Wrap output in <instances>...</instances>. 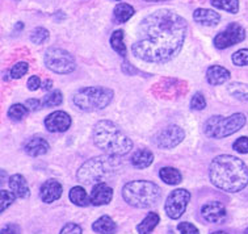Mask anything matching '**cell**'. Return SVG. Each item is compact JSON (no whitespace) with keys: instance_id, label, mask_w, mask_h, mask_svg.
<instances>
[{"instance_id":"f6af8a7d","label":"cell","mask_w":248,"mask_h":234,"mask_svg":"<svg viewBox=\"0 0 248 234\" xmlns=\"http://www.w3.org/2000/svg\"><path fill=\"white\" fill-rule=\"evenodd\" d=\"M244 233H246V234H248V228H247V229H246V232H244Z\"/></svg>"},{"instance_id":"d4e9b609","label":"cell","mask_w":248,"mask_h":234,"mask_svg":"<svg viewBox=\"0 0 248 234\" xmlns=\"http://www.w3.org/2000/svg\"><path fill=\"white\" fill-rule=\"evenodd\" d=\"M110 45H112L113 50L117 51V54H120L121 57H125L127 53L126 46L124 44V31L118 29V31H114L110 36Z\"/></svg>"},{"instance_id":"52a82bcc","label":"cell","mask_w":248,"mask_h":234,"mask_svg":"<svg viewBox=\"0 0 248 234\" xmlns=\"http://www.w3.org/2000/svg\"><path fill=\"white\" fill-rule=\"evenodd\" d=\"M246 121L247 118L243 113H234L229 117L213 116L203 124V132L212 138H225L239 132Z\"/></svg>"},{"instance_id":"5bb4252c","label":"cell","mask_w":248,"mask_h":234,"mask_svg":"<svg viewBox=\"0 0 248 234\" xmlns=\"http://www.w3.org/2000/svg\"><path fill=\"white\" fill-rule=\"evenodd\" d=\"M62 192H63V188H62V184L59 183L58 180H46L41 187V200L46 204L53 203V201H57L62 196Z\"/></svg>"},{"instance_id":"4316f807","label":"cell","mask_w":248,"mask_h":234,"mask_svg":"<svg viewBox=\"0 0 248 234\" xmlns=\"http://www.w3.org/2000/svg\"><path fill=\"white\" fill-rule=\"evenodd\" d=\"M210 3L216 8L226 11L229 14H238L239 11V0H210Z\"/></svg>"},{"instance_id":"ba28073f","label":"cell","mask_w":248,"mask_h":234,"mask_svg":"<svg viewBox=\"0 0 248 234\" xmlns=\"http://www.w3.org/2000/svg\"><path fill=\"white\" fill-rule=\"evenodd\" d=\"M46 67L57 74H70L75 70V58L67 50L61 48H50L44 55Z\"/></svg>"},{"instance_id":"d590c367","label":"cell","mask_w":248,"mask_h":234,"mask_svg":"<svg viewBox=\"0 0 248 234\" xmlns=\"http://www.w3.org/2000/svg\"><path fill=\"white\" fill-rule=\"evenodd\" d=\"M234 150L240 154H248V137H240L232 145Z\"/></svg>"},{"instance_id":"b9f144b4","label":"cell","mask_w":248,"mask_h":234,"mask_svg":"<svg viewBox=\"0 0 248 234\" xmlns=\"http://www.w3.org/2000/svg\"><path fill=\"white\" fill-rule=\"evenodd\" d=\"M42 88H44V90H46V91H49V90H51V88H53V82L51 81H45L44 82V83H42Z\"/></svg>"},{"instance_id":"ee69618b","label":"cell","mask_w":248,"mask_h":234,"mask_svg":"<svg viewBox=\"0 0 248 234\" xmlns=\"http://www.w3.org/2000/svg\"><path fill=\"white\" fill-rule=\"evenodd\" d=\"M212 234H229V233H226V232H214V233Z\"/></svg>"},{"instance_id":"30bf717a","label":"cell","mask_w":248,"mask_h":234,"mask_svg":"<svg viewBox=\"0 0 248 234\" xmlns=\"http://www.w3.org/2000/svg\"><path fill=\"white\" fill-rule=\"evenodd\" d=\"M246 38V31L244 28L238 23H231L227 25L225 31L218 33L214 38V46L217 49L223 50L239 44Z\"/></svg>"},{"instance_id":"1f68e13d","label":"cell","mask_w":248,"mask_h":234,"mask_svg":"<svg viewBox=\"0 0 248 234\" xmlns=\"http://www.w3.org/2000/svg\"><path fill=\"white\" fill-rule=\"evenodd\" d=\"M28 70H29V65L27 62H17L9 70V77L12 79H20L27 74Z\"/></svg>"},{"instance_id":"d6986e66","label":"cell","mask_w":248,"mask_h":234,"mask_svg":"<svg viewBox=\"0 0 248 234\" xmlns=\"http://www.w3.org/2000/svg\"><path fill=\"white\" fill-rule=\"evenodd\" d=\"M9 188L12 189V192L16 195V198L27 199L29 196V187H28L27 180L24 179L23 175L20 174H15L9 178Z\"/></svg>"},{"instance_id":"cb8c5ba5","label":"cell","mask_w":248,"mask_h":234,"mask_svg":"<svg viewBox=\"0 0 248 234\" xmlns=\"http://www.w3.org/2000/svg\"><path fill=\"white\" fill-rule=\"evenodd\" d=\"M159 176L160 179L170 185H176L179 184L183 179L180 171L175 168V167H163L162 170L159 171Z\"/></svg>"},{"instance_id":"ac0fdd59","label":"cell","mask_w":248,"mask_h":234,"mask_svg":"<svg viewBox=\"0 0 248 234\" xmlns=\"http://www.w3.org/2000/svg\"><path fill=\"white\" fill-rule=\"evenodd\" d=\"M24 150L31 157H40L49 151V144H47V141L41 137H33L24 145Z\"/></svg>"},{"instance_id":"e0dca14e","label":"cell","mask_w":248,"mask_h":234,"mask_svg":"<svg viewBox=\"0 0 248 234\" xmlns=\"http://www.w3.org/2000/svg\"><path fill=\"white\" fill-rule=\"evenodd\" d=\"M230 79V71L222 66H210L206 71V81L212 86H219Z\"/></svg>"},{"instance_id":"74e56055","label":"cell","mask_w":248,"mask_h":234,"mask_svg":"<svg viewBox=\"0 0 248 234\" xmlns=\"http://www.w3.org/2000/svg\"><path fill=\"white\" fill-rule=\"evenodd\" d=\"M59 234H81V228L75 222H68L62 228Z\"/></svg>"},{"instance_id":"44dd1931","label":"cell","mask_w":248,"mask_h":234,"mask_svg":"<svg viewBox=\"0 0 248 234\" xmlns=\"http://www.w3.org/2000/svg\"><path fill=\"white\" fill-rule=\"evenodd\" d=\"M92 229L100 234H114L117 232V224L109 216H101L93 222Z\"/></svg>"},{"instance_id":"83f0119b","label":"cell","mask_w":248,"mask_h":234,"mask_svg":"<svg viewBox=\"0 0 248 234\" xmlns=\"http://www.w3.org/2000/svg\"><path fill=\"white\" fill-rule=\"evenodd\" d=\"M229 92L238 100L248 101V84H243V83H231L230 86H229Z\"/></svg>"},{"instance_id":"f546056e","label":"cell","mask_w":248,"mask_h":234,"mask_svg":"<svg viewBox=\"0 0 248 234\" xmlns=\"http://www.w3.org/2000/svg\"><path fill=\"white\" fill-rule=\"evenodd\" d=\"M62 101H63V96H62V92L58 90H55V91H53V92L47 94L45 98H44V100H42L44 107H46V108L58 107V105H61V104H62Z\"/></svg>"},{"instance_id":"f35d334b","label":"cell","mask_w":248,"mask_h":234,"mask_svg":"<svg viewBox=\"0 0 248 234\" xmlns=\"http://www.w3.org/2000/svg\"><path fill=\"white\" fill-rule=\"evenodd\" d=\"M1 234H21V229L16 224H8L1 229Z\"/></svg>"},{"instance_id":"e575fe53","label":"cell","mask_w":248,"mask_h":234,"mask_svg":"<svg viewBox=\"0 0 248 234\" xmlns=\"http://www.w3.org/2000/svg\"><path fill=\"white\" fill-rule=\"evenodd\" d=\"M15 198H16V195L14 192L7 191V189H1V204H0L1 212H4L11 204L14 203Z\"/></svg>"},{"instance_id":"5b68a950","label":"cell","mask_w":248,"mask_h":234,"mask_svg":"<svg viewBox=\"0 0 248 234\" xmlns=\"http://www.w3.org/2000/svg\"><path fill=\"white\" fill-rule=\"evenodd\" d=\"M113 99V91L107 87H84L78 90L72 101L83 112H96L108 107Z\"/></svg>"},{"instance_id":"7402d4cb","label":"cell","mask_w":248,"mask_h":234,"mask_svg":"<svg viewBox=\"0 0 248 234\" xmlns=\"http://www.w3.org/2000/svg\"><path fill=\"white\" fill-rule=\"evenodd\" d=\"M159 221H160V217H159L158 213L150 212L149 215L142 220V222H140V225L137 226V232H138V234H150L156 228Z\"/></svg>"},{"instance_id":"7a4b0ae2","label":"cell","mask_w":248,"mask_h":234,"mask_svg":"<svg viewBox=\"0 0 248 234\" xmlns=\"http://www.w3.org/2000/svg\"><path fill=\"white\" fill-rule=\"evenodd\" d=\"M209 176L217 188L235 194L247 187L248 167L239 158L223 154L213 159Z\"/></svg>"},{"instance_id":"277c9868","label":"cell","mask_w":248,"mask_h":234,"mask_svg":"<svg viewBox=\"0 0 248 234\" xmlns=\"http://www.w3.org/2000/svg\"><path fill=\"white\" fill-rule=\"evenodd\" d=\"M162 189L149 180H134L122 188L124 200L134 208H151L156 205Z\"/></svg>"},{"instance_id":"3957f363","label":"cell","mask_w":248,"mask_h":234,"mask_svg":"<svg viewBox=\"0 0 248 234\" xmlns=\"http://www.w3.org/2000/svg\"><path fill=\"white\" fill-rule=\"evenodd\" d=\"M93 142L104 153L113 157L126 155L133 149V141L114 122L101 120L93 128Z\"/></svg>"},{"instance_id":"60d3db41","label":"cell","mask_w":248,"mask_h":234,"mask_svg":"<svg viewBox=\"0 0 248 234\" xmlns=\"http://www.w3.org/2000/svg\"><path fill=\"white\" fill-rule=\"evenodd\" d=\"M25 105H27V108L29 109V111H38V109H41V107L44 105V103L37 99H29L27 100Z\"/></svg>"},{"instance_id":"6da1fadb","label":"cell","mask_w":248,"mask_h":234,"mask_svg":"<svg viewBox=\"0 0 248 234\" xmlns=\"http://www.w3.org/2000/svg\"><path fill=\"white\" fill-rule=\"evenodd\" d=\"M186 29L188 24L180 15L170 9H158L140 21L131 51L144 62H168L183 48Z\"/></svg>"},{"instance_id":"8992f818","label":"cell","mask_w":248,"mask_h":234,"mask_svg":"<svg viewBox=\"0 0 248 234\" xmlns=\"http://www.w3.org/2000/svg\"><path fill=\"white\" fill-rule=\"evenodd\" d=\"M117 170V157L107 155V157L91 158L90 161L83 163L77 178L79 182L83 183H93V182H101L113 172Z\"/></svg>"},{"instance_id":"484cf974","label":"cell","mask_w":248,"mask_h":234,"mask_svg":"<svg viewBox=\"0 0 248 234\" xmlns=\"http://www.w3.org/2000/svg\"><path fill=\"white\" fill-rule=\"evenodd\" d=\"M133 15H134V8L126 3H120L114 8V18L117 20V23H126Z\"/></svg>"},{"instance_id":"ab89813d","label":"cell","mask_w":248,"mask_h":234,"mask_svg":"<svg viewBox=\"0 0 248 234\" xmlns=\"http://www.w3.org/2000/svg\"><path fill=\"white\" fill-rule=\"evenodd\" d=\"M41 86H42V84H41L40 78L37 77V75H33V77H31L28 79V88L31 91L38 90Z\"/></svg>"},{"instance_id":"9a60e30c","label":"cell","mask_w":248,"mask_h":234,"mask_svg":"<svg viewBox=\"0 0 248 234\" xmlns=\"http://www.w3.org/2000/svg\"><path fill=\"white\" fill-rule=\"evenodd\" d=\"M113 198V189L109 187L104 182H99L97 184L93 187V191L91 194V204L100 207V205H105V204L110 203Z\"/></svg>"},{"instance_id":"4dcf8cb0","label":"cell","mask_w":248,"mask_h":234,"mask_svg":"<svg viewBox=\"0 0 248 234\" xmlns=\"http://www.w3.org/2000/svg\"><path fill=\"white\" fill-rule=\"evenodd\" d=\"M47 38H49V31L42 27L36 28V29L32 32V34H31V40H32L33 44H36V45L44 44V42L47 41Z\"/></svg>"},{"instance_id":"9c48e42d","label":"cell","mask_w":248,"mask_h":234,"mask_svg":"<svg viewBox=\"0 0 248 234\" xmlns=\"http://www.w3.org/2000/svg\"><path fill=\"white\" fill-rule=\"evenodd\" d=\"M190 201V192L185 188L173 189L167 198L164 209L167 216L172 220H177L183 216V213L186 209V205Z\"/></svg>"},{"instance_id":"8fae6325","label":"cell","mask_w":248,"mask_h":234,"mask_svg":"<svg viewBox=\"0 0 248 234\" xmlns=\"http://www.w3.org/2000/svg\"><path fill=\"white\" fill-rule=\"evenodd\" d=\"M185 132L179 125H170L159 132V134L155 137V145L160 149H172L176 148L181 141L184 140Z\"/></svg>"},{"instance_id":"603a6c76","label":"cell","mask_w":248,"mask_h":234,"mask_svg":"<svg viewBox=\"0 0 248 234\" xmlns=\"http://www.w3.org/2000/svg\"><path fill=\"white\" fill-rule=\"evenodd\" d=\"M68 198L78 207H87V205L91 204V198H88L86 189L80 187V185L72 187L70 194H68Z\"/></svg>"},{"instance_id":"8d00e7d4","label":"cell","mask_w":248,"mask_h":234,"mask_svg":"<svg viewBox=\"0 0 248 234\" xmlns=\"http://www.w3.org/2000/svg\"><path fill=\"white\" fill-rule=\"evenodd\" d=\"M177 229H179L181 234H200L199 229L193 224H190V222H180L177 225Z\"/></svg>"},{"instance_id":"d6a6232c","label":"cell","mask_w":248,"mask_h":234,"mask_svg":"<svg viewBox=\"0 0 248 234\" xmlns=\"http://www.w3.org/2000/svg\"><path fill=\"white\" fill-rule=\"evenodd\" d=\"M232 62L236 66H248V49H240L232 54Z\"/></svg>"},{"instance_id":"7c38bea8","label":"cell","mask_w":248,"mask_h":234,"mask_svg":"<svg viewBox=\"0 0 248 234\" xmlns=\"http://www.w3.org/2000/svg\"><path fill=\"white\" fill-rule=\"evenodd\" d=\"M71 126V117L63 111H55L45 118V128L50 133H63Z\"/></svg>"},{"instance_id":"7bdbcfd3","label":"cell","mask_w":248,"mask_h":234,"mask_svg":"<svg viewBox=\"0 0 248 234\" xmlns=\"http://www.w3.org/2000/svg\"><path fill=\"white\" fill-rule=\"evenodd\" d=\"M146 1H151V3H158V1H168V0H146Z\"/></svg>"},{"instance_id":"4fadbf2b","label":"cell","mask_w":248,"mask_h":234,"mask_svg":"<svg viewBox=\"0 0 248 234\" xmlns=\"http://www.w3.org/2000/svg\"><path fill=\"white\" fill-rule=\"evenodd\" d=\"M203 220L212 222V224H221L226 220L227 212L225 205L219 201H212V203L205 204L201 209Z\"/></svg>"},{"instance_id":"f1b7e54d","label":"cell","mask_w":248,"mask_h":234,"mask_svg":"<svg viewBox=\"0 0 248 234\" xmlns=\"http://www.w3.org/2000/svg\"><path fill=\"white\" fill-rule=\"evenodd\" d=\"M29 109L27 108V105L23 104H14L11 108L8 109V117L11 120L15 121H21L24 117H27Z\"/></svg>"},{"instance_id":"ffe728a7","label":"cell","mask_w":248,"mask_h":234,"mask_svg":"<svg viewBox=\"0 0 248 234\" xmlns=\"http://www.w3.org/2000/svg\"><path fill=\"white\" fill-rule=\"evenodd\" d=\"M130 162L136 168H146L154 162V154L147 149H140L131 155Z\"/></svg>"},{"instance_id":"836d02e7","label":"cell","mask_w":248,"mask_h":234,"mask_svg":"<svg viewBox=\"0 0 248 234\" xmlns=\"http://www.w3.org/2000/svg\"><path fill=\"white\" fill-rule=\"evenodd\" d=\"M205 107H206V100L203 98V95L200 94V92H196L192 100H190V108L193 111H202Z\"/></svg>"},{"instance_id":"2e32d148","label":"cell","mask_w":248,"mask_h":234,"mask_svg":"<svg viewBox=\"0 0 248 234\" xmlns=\"http://www.w3.org/2000/svg\"><path fill=\"white\" fill-rule=\"evenodd\" d=\"M193 18L194 21H197L201 25H206V27H216L221 21V16L218 12L206 8L196 9L193 14Z\"/></svg>"}]
</instances>
